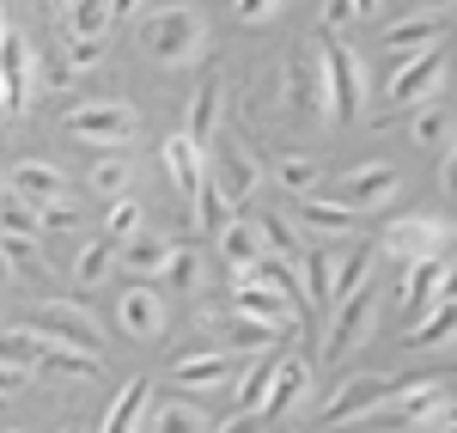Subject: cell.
Listing matches in <instances>:
<instances>
[{
	"label": "cell",
	"instance_id": "cell-1",
	"mask_svg": "<svg viewBox=\"0 0 457 433\" xmlns=\"http://www.w3.org/2000/svg\"><path fill=\"white\" fill-rule=\"evenodd\" d=\"M141 49L159 68H189L208 49V19L195 6H159V12H146V25H141Z\"/></svg>",
	"mask_w": 457,
	"mask_h": 433
},
{
	"label": "cell",
	"instance_id": "cell-2",
	"mask_svg": "<svg viewBox=\"0 0 457 433\" xmlns=\"http://www.w3.org/2000/svg\"><path fill=\"white\" fill-rule=\"evenodd\" d=\"M317 55H323V73H329V104H336V122H353L366 110V62L353 55L348 43L336 37H312Z\"/></svg>",
	"mask_w": 457,
	"mask_h": 433
},
{
	"label": "cell",
	"instance_id": "cell-3",
	"mask_svg": "<svg viewBox=\"0 0 457 433\" xmlns=\"http://www.w3.org/2000/svg\"><path fill=\"white\" fill-rule=\"evenodd\" d=\"M135 129H141V116L129 104H116V98H92V104L68 110V135L92 146H122V141H135Z\"/></svg>",
	"mask_w": 457,
	"mask_h": 433
},
{
	"label": "cell",
	"instance_id": "cell-4",
	"mask_svg": "<svg viewBox=\"0 0 457 433\" xmlns=\"http://www.w3.org/2000/svg\"><path fill=\"white\" fill-rule=\"evenodd\" d=\"M445 245H457V232L433 214H409V220H390L378 232V251L403 256V262H421V256H445Z\"/></svg>",
	"mask_w": 457,
	"mask_h": 433
},
{
	"label": "cell",
	"instance_id": "cell-5",
	"mask_svg": "<svg viewBox=\"0 0 457 433\" xmlns=\"http://www.w3.org/2000/svg\"><path fill=\"white\" fill-rule=\"evenodd\" d=\"M439 86H445V49H427V55H409V62L385 79V104L415 110V104H427V98H439Z\"/></svg>",
	"mask_w": 457,
	"mask_h": 433
},
{
	"label": "cell",
	"instance_id": "cell-6",
	"mask_svg": "<svg viewBox=\"0 0 457 433\" xmlns=\"http://www.w3.org/2000/svg\"><path fill=\"white\" fill-rule=\"evenodd\" d=\"M31 329L37 336H49V342H68V348H86V354H98V318L86 312V305H73V299H43L31 312Z\"/></svg>",
	"mask_w": 457,
	"mask_h": 433
},
{
	"label": "cell",
	"instance_id": "cell-7",
	"mask_svg": "<svg viewBox=\"0 0 457 433\" xmlns=\"http://www.w3.org/2000/svg\"><path fill=\"white\" fill-rule=\"evenodd\" d=\"M372 329H378V287L366 281L360 293H348V299L329 312V342H323V354H329V361L348 354V348H360Z\"/></svg>",
	"mask_w": 457,
	"mask_h": 433
},
{
	"label": "cell",
	"instance_id": "cell-8",
	"mask_svg": "<svg viewBox=\"0 0 457 433\" xmlns=\"http://www.w3.org/2000/svg\"><path fill=\"white\" fill-rule=\"evenodd\" d=\"M445 275H452V262H445V256L403 262V287H396V305H403V318H409V324H421L427 312L445 299Z\"/></svg>",
	"mask_w": 457,
	"mask_h": 433
},
{
	"label": "cell",
	"instance_id": "cell-9",
	"mask_svg": "<svg viewBox=\"0 0 457 433\" xmlns=\"http://www.w3.org/2000/svg\"><path fill=\"white\" fill-rule=\"evenodd\" d=\"M390 403V379H378V372H360V379H348L336 397L323 403L317 415L329 421V428H348V421H366V415H378Z\"/></svg>",
	"mask_w": 457,
	"mask_h": 433
},
{
	"label": "cell",
	"instance_id": "cell-10",
	"mask_svg": "<svg viewBox=\"0 0 457 433\" xmlns=\"http://www.w3.org/2000/svg\"><path fill=\"white\" fill-rule=\"evenodd\" d=\"M396 183H403L396 165H353L348 178L329 183V196H336L342 208H353V214H366V208H385L390 196H396Z\"/></svg>",
	"mask_w": 457,
	"mask_h": 433
},
{
	"label": "cell",
	"instance_id": "cell-11",
	"mask_svg": "<svg viewBox=\"0 0 457 433\" xmlns=\"http://www.w3.org/2000/svg\"><path fill=\"white\" fill-rule=\"evenodd\" d=\"M457 385L452 379H403V385H390V415L403 421V428H433V415H439V403L452 397Z\"/></svg>",
	"mask_w": 457,
	"mask_h": 433
},
{
	"label": "cell",
	"instance_id": "cell-12",
	"mask_svg": "<svg viewBox=\"0 0 457 433\" xmlns=\"http://www.w3.org/2000/svg\"><path fill=\"white\" fill-rule=\"evenodd\" d=\"M0 79H6V116H25L37 98V49L12 31L0 43Z\"/></svg>",
	"mask_w": 457,
	"mask_h": 433
},
{
	"label": "cell",
	"instance_id": "cell-13",
	"mask_svg": "<svg viewBox=\"0 0 457 433\" xmlns=\"http://www.w3.org/2000/svg\"><path fill=\"white\" fill-rule=\"evenodd\" d=\"M232 312H245V318H262V324L287 329V336H299V305L281 299L275 287H262V281H232Z\"/></svg>",
	"mask_w": 457,
	"mask_h": 433
},
{
	"label": "cell",
	"instance_id": "cell-14",
	"mask_svg": "<svg viewBox=\"0 0 457 433\" xmlns=\"http://www.w3.org/2000/svg\"><path fill=\"white\" fill-rule=\"evenodd\" d=\"M116 324L129 329L135 342H153V336H165V324H171V318H165V299H159L153 287H141V281H135V287L116 299Z\"/></svg>",
	"mask_w": 457,
	"mask_h": 433
},
{
	"label": "cell",
	"instance_id": "cell-15",
	"mask_svg": "<svg viewBox=\"0 0 457 433\" xmlns=\"http://www.w3.org/2000/svg\"><path fill=\"white\" fill-rule=\"evenodd\" d=\"M12 189L31 202V208H49V202H73V183L62 165H43V159H19L12 165Z\"/></svg>",
	"mask_w": 457,
	"mask_h": 433
},
{
	"label": "cell",
	"instance_id": "cell-16",
	"mask_svg": "<svg viewBox=\"0 0 457 433\" xmlns=\"http://www.w3.org/2000/svg\"><path fill=\"white\" fill-rule=\"evenodd\" d=\"M232 372H238V354H226V348H202V354H177L171 361V379L183 391H213Z\"/></svg>",
	"mask_w": 457,
	"mask_h": 433
},
{
	"label": "cell",
	"instance_id": "cell-17",
	"mask_svg": "<svg viewBox=\"0 0 457 433\" xmlns=\"http://www.w3.org/2000/svg\"><path fill=\"white\" fill-rule=\"evenodd\" d=\"M336 269H342V251L323 238V245H305L299 256V275H305V299L323 305V312H336Z\"/></svg>",
	"mask_w": 457,
	"mask_h": 433
},
{
	"label": "cell",
	"instance_id": "cell-18",
	"mask_svg": "<svg viewBox=\"0 0 457 433\" xmlns=\"http://www.w3.org/2000/svg\"><path fill=\"white\" fill-rule=\"evenodd\" d=\"M220 251H226L232 281H250V275H256V262H262V251H269V238H262V226H256V220H232V226L220 232Z\"/></svg>",
	"mask_w": 457,
	"mask_h": 433
},
{
	"label": "cell",
	"instance_id": "cell-19",
	"mask_svg": "<svg viewBox=\"0 0 457 433\" xmlns=\"http://www.w3.org/2000/svg\"><path fill=\"white\" fill-rule=\"evenodd\" d=\"M159 159H165V171H171L177 196H189V202H195V189H202V178H208V165H202V146L189 141V129H183V135H165Z\"/></svg>",
	"mask_w": 457,
	"mask_h": 433
},
{
	"label": "cell",
	"instance_id": "cell-20",
	"mask_svg": "<svg viewBox=\"0 0 457 433\" xmlns=\"http://www.w3.org/2000/svg\"><path fill=\"white\" fill-rule=\"evenodd\" d=\"M293 214H299V226H312V232H323V238H353V226H360V214L342 208L336 196H299Z\"/></svg>",
	"mask_w": 457,
	"mask_h": 433
},
{
	"label": "cell",
	"instance_id": "cell-21",
	"mask_svg": "<svg viewBox=\"0 0 457 433\" xmlns=\"http://www.w3.org/2000/svg\"><path fill=\"white\" fill-rule=\"evenodd\" d=\"M213 183H220V189L232 196V208H238V202H250V196H256V183H262V165L250 159L245 146H226V153L213 159Z\"/></svg>",
	"mask_w": 457,
	"mask_h": 433
},
{
	"label": "cell",
	"instance_id": "cell-22",
	"mask_svg": "<svg viewBox=\"0 0 457 433\" xmlns=\"http://www.w3.org/2000/svg\"><path fill=\"white\" fill-rule=\"evenodd\" d=\"M385 49L396 62H409V55H427V49H445V31L433 25V12H415V19H403V25L385 31Z\"/></svg>",
	"mask_w": 457,
	"mask_h": 433
},
{
	"label": "cell",
	"instance_id": "cell-23",
	"mask_svg": "<svg viewBox=\"0 0 457 433\" xmlns=\"http://www.w3.org/2000/svg\"><path fill=\"white\" fill-rule=\"evenodd\" d=\"M312 391V361H299V354H281L275 366V391H269V415H293L299 403Z\"/></svg>",
	"mask_w": 457,
	"mask_h": 433
},
{
	"label": "cell",
	"instance_id": "cell-24",
	"mask_svg": "<svg viewBox=\"0 0 457 433\" xmlns=\"http://www.w3.org/2000/svg\"><path fill=\"white\" fill-rule=\"evenodd\" d=\"M189 214H195V232H213V238H220V232L232 226V196H226V189L213 183V171L202 178L195 202H189Z\"/></svg>",
	"mask_w": 457,
	"mask_h": 433
},
{
	"label": "cell",
	"instance_id": "cell-25",
	"mask_svg": "<svg viewBox=\"0 0 457 433\" xmlns=\"http://www.w3.org/2000/svg\"><path fill=\"white\" fill-rule=\"evenodd\" d=\"M37 372H49V379H92L98 372V354H86V348H68V342H49L43 336V361Z\"/></svg>",
	"mask_w": 457,
	"mask_h": 433
},
{
	"label": "cell",
	"instance_id": "cell-26",
	"mask_svg": "<svg viewBox=\"0 0 457 433\" xmlns=\"http://www.w3.org/2000/svg\"><path fill=\"white\" fill-rule=\"evenodd\" d=\"M86 189H92V196H104V202H122V196L135 189V165H129L122 153H104V159L86 171Z\"/></svg>",
	"mask_w": 457,
	"mask_h": 433
},
{
	"label": "cell",
	"instance_id": "cell-27",
	"mask_svg": "<svg viewBox=\"0 0 457 433\" xmlns=\"http://www.w3.org/2000/svg\"><path fill=\"white\" fill-rule=\"evenodd\" d=\"M275 366L281 354H262V361L250 366L245 379H238V415H269V391H275Z\"/></svg>",
	"mask_w": 457,
	"mask_h": 433
},
{
	"label": "cell",
	"instance_id": "cell-28",
	"mask_svg": "<svg viewBox=\"0 0 457 433\" xmlns=\"http://www.w3.org/2000/svg\"><path fill=\"white\" fill-rule=\"evenodd\" d=\"M213 129H220V79H202L195 86V98H189V141L208 153V141H213Z\"/></svg>",
	"mask_w": 457,
	"mask_h": 433
},
{
	"label": "cell",
	"instance_id": "cell-29",
	"mask_svg": "<svg viewBox=\"0 0 457 433\" xmlns=\"http://www.w3.org/2000/svg\"><path fill=\"white\" fill-rule=\"evenodd\" d=\"M452 336H457V299H439L421 324H409V336H403V342H409V348H445Z\"/></svg>",
	"mask_w": 457,
	"mask_h": 433
},
{
	"label": "cell",
	"instance_id": "cell-30",
	"mask_svg": "<svg viewBox=\"0 0 457 433\" xmlns=\"http://www.w3.org/2000/svg\"><path fill=\"white\" fill-rule=\"evenodd\" d=\"M171 238H159V232H141V238H129L122 245V262H129V275H165V262H171Z\"/></svg>",
	"mask_w": 457,
	"mask_h": 433
},
{
	"label": "cell",
	"instance_id": "cell-31",
	"mask_svg": "<svg viewBox=\"0 0 457 433\" xmlns=\"http://www.w3.org/2000/svg\"><path fill=\"white\" fill-rule=\"evenodd\" d=\"M146 403H153V385H146V379L122 385V391H116V403H110V415H104V433H129V428H141Z\"/></svg>",
	"mask_w": 457,
	"mask_h": 433
},
{
	"label": "cell",
	"instance_id": "cell-32",
	"mask_svg": "<svg viewBox=\"0 0 457 433\" xmlns=\"http://www.w3.org/2000/svg\"><path fill=\"white\" fill-rule=\"evenodd\" d=\"M110 269H116V238H110V232L98 238V245H79V256H73V281H79L86 293L98 287Z\"/></svg>",
	"mask_w": 457,
	"mask_h": 433
},
{
	"label": "cell",
	"instance_id": "cell-33",
	"mask_svg": "<svg viewBox=\"0 0 457 433\" xmlns=\"http://www.w3.org/2000/svg\"><path fill=\"white\" fill-rule=\"evenodd\" d=\"M366 275H372V245H366V238H348V251H342V269H336V305H342L348 293L366 287Z\"/></svg>",
	"mask_w": 457,
	"mask_h": 433
},
{
	"label": "cell",
	"instance_id": "cell-34",
	"mask_svg": "<svg viewBox=\"0 0 457 433\" xmlns=\"http://www.w3.org/2000/svg\"><path fill=\"white\" fill-rule=\"evenodd\" d=\"M409 135H415L421 146H452L457 122H452V110H445V104H415V122H409Z\"/></svg>",
	"mask_w": 457,
	"mask_h": 433
},
{
	"label": "cell",
	"instance_id": "cell-35",
	"mask_svg": "<svg viewBox=\"0 0 457 433\" xmlns=\"http://www.w3.org/2000/svg\"><path fill=\"white\" fill-rule=\"evenodd\" d=\"M110 25H116L110 0H73V6H68V31H73V37H86V43H98Z\"/></svg>",
	"mask_w": 457,
	"mask_h": 433
},
{
	"label": "cell",
	"instance_id": "cell-36",
	"mask_svg": "<svg viewBox=\"0 0 457 433\" xmlns=\"http://www.w3.org/2000/svg\"><path fill=\"white\" fill-rule=\"evenodd\" d=\"M256 226H262V238H269V251H275V256H305V232H299V220H287L281 208H269Z\"/></svg>",
	"mask_w": 457,
	"mask_h": 433
},
{
	"label": "cell",
	"instance_id": "cell-37",
	"mask_svg": "<svg viewBox=\"0 0 457 433\" xmlns=\"http://www.w3.org/2000/svg\"><path fill=\"white\" fill-rule=\"evenodd\" d=\"M146 433H213V428H208V415H202L195 403H159Z\"/></svg>",
	"mask_w": 457,
	"mask_h": 433
},
{
	"label": "cell",
	"instance_id": "cell-38",
	"mask_svg": "<svg viewBox=\"0 0 457 433\" xmlns=\"http://www.w3.org/2000/svg\"><path fill=\"white\" fill-rule=\"evenodd\" d=\"M37 226H43V208H31L19 189H6L0 196V232H19V238H37Z\"/></svg>",
	"mask_w": 457,
	"mask_h": 433
},
{
	"label": "cell",
	"instance_id": "cell-39",
	"mask_svg": "<svg viewBox=\"0 0 457 433\" xmlns=\"http://www.w3.org/2000/svg\"><path fill=\"white\" fill-rule=\"evenodd\" d=\"M104 232L116 238V245H129V238H141V232H146V214H141V202H135V196H122V202H110V220H104Z\"/></svg>",
	"mask_w": 457,
	"mask_h": 433
},
{
	"label": "cell",
	"instance_id": "cell-40",
	"mask_svg": "<svg viewBox=\"0 0 457 433\" xmlns=\"http://www.w3.org/2000/svg\"><path fill=\"white\" fill-rule=\"evenodd\" d=\"M0 256H6V269H12V275H37V269H43L37 238H19V232H0Z\"/></svg>",
	"mask_w": 457,
	"mask_h": 433
},
{
	"label": "cell",
	"instance_id": "cell-41",
	"mask_svg": "<svg viewBox=\"0 0 457 433\" xmlns=\"http://www.w3.org/2000/svg\"><path fill=\"white\" fill-rule=\"evenodd\" d=\"M275 336H281L275 324H262V318H245V312H238V318H232V354H256V348L275 342Z\"/></svg>",
	"mask_w": 457,
	"mask_h": 433
},
{
	"label": "cell",
	"instance_id": "cell-42",
	"mask_svg": "<svg viewBox=\"0 0 457 433\" xmlns=\"http://www.w3.org/2000/svg\"><path fill=\"white\" fill-rule=\"evenodd\" d=\"M165 281H171L177 293H195V287H202V256L189 251V245H183V251H171V262H165Z\"/></svg>",
	"mask_w": 457,
	"mask_h": 433
},
{
	"label": "cell",
	"instance_id": "cell-43",
	"mask_svg": "<svg viewBox=\"0 0 457 433\" xmlns=\"http://www.w3.org/2000/svg\"><path fill=\"white\" fill-rule=\"evenodd\" d=\"M275 178H281L287 196H312V189H317V159H305V153H299V159H281Z\"/></svg>",
	"mask_w": 457,
	"mask_h": 433
},
{
	"label": "cell",
	"instance_id": "cell-44",
	"mask_svg": "<svg viewBox=\"0 0 457 433\" xmlns=\"http://www.w3.org/2000/svg\"><path fill=\"white\" fill-rule=\"evenodd\" d=\"M287 0H232V12H238V25H269L275 12H281Z\"/></svg>",
	"mask_w": 457,
	"mask_h": 433
},
{
	"label": "cell",
	"instance_id": "cell-45",
	"mask_svg": "<svg viewBox=\"0 0 457 433\" xmlns=\"http://www.w3.org/2000/svg\"><path fill=\"white\" fill-rule=\"evenodd\" d=\"M43 226H49V232H73V226H79V208H73V202H49V208H43Z\"/></svg>",
	"mask_w": 457,
	"mask_h": 433
},
{
	"label": "cell",
	"instance_id": "cell-46",
	"mask_svg": "<svg viewBox=\"0 0 457 433\" xmlns=\"http://www.w3.org/2000/svg\"><path fill=\"white\" fill-rule=\"evenodd\" d=\"M353 25V0H323V31H342Z\"/></svg>",
	"mask_w": 457,
	"mask_h": 433
},
{
	"label": "cell",
	"instance_id": "cell-47",
	"mask_svg": "<svg viewBox=\"0 0 457 433\" xmlns=\"http://www.w3.org/2000/svg\"><path fill=\"white\" fill-rule=\"evenodd\" d=\"M439 189L457 202V135H452V146H445V165H439Z\"/></svg>",
	"mask_w": 457,
	"mask_h": 433
},
{
	"label": "cell",
	"instance_id": "cell-48",
	"mask_svg": "<svg viewBox=\"0 0 457 433\" xmlns=\"http://www.w3.org/2000/svg\"><path fill=\"white\" fill-rule=\"evenodd\" d=\"M433 433H457V391L439 403V415H433Z\"/></svg>",
	"mask_w": 457,
	"mask_h": 433
},
{
	"label": "cell",
	"instance_id": "cell-49",
	"mask_svg": "<svg viewBox=\"0 0 457 433\" xmlns=\"http://www.w3.org/2000/svg\"><path fill=\"white\" fill-rule=\"evenodd\" d=\"M25 379H31V372H19V366H6V361H0V397H6V391H19Z\"/></svg>",
	"mask_w": 457,
	"mask_h": 433
},
{
	"label": "cell",
	"instance_id": "cell-50",
	"mask_svg": "<svg viewBox=\"0 0 457 433\" xmlns=\"http://www.w3.org/2000/svg\"><path fill=\"white\" fill-rule=\"evenodd\" d=\"M213 433H256V415H232V421H220Z\"/></svg>",
	"mask_w": 457,
	"mask_h": 433
},
{
	"label": "cell",
	"instance_id": "cell-51",
	"mask_svg": "<svg viewBox=\"0 0 457 433\" xmlns=\"http://www.w3.org/2000/svg\"><path fill=\"white\" fill-rule=\"evenodd\" d=\"M385 12V0H353V19H378Z\"/></svg>",
	"mask_w": 457,
	"mask_h": 433
},
{
	"label": "cell",
	"instance_id": "cell-52",
	"mask_svg": "<svg viewBox=\"0 0 457 433\" xmlns=\"http://www.w3.org/2000/svg\"><path fill=\"white\" fill-rule=\"evenodd\" d=\"M141 6H146V0H110V12H116V19H135Z\"/></svg>",
	"mask_w": 457,
	"mask_h": 433
},
{
	"label": "cell",
	"instance_id": "cell-53",
	"mask_svg": "<svg viewBox=\"0 0 457 433\" xmlns=\"http://www.w3.org/2000/svg\"><path fill=\"white\" fill-rule=\"evenodd\" d=\"M409 6H415V12H445L452 0H409Z\"/></svg>",
	"mask_w": 457,
	"mask_h": 433
},
{
	"label": "cell",
	"instance_id": "cell-54",
	"mask_svg": "<svg viewBox=\"0 0 457 433\" xmlns=\"http://www.w3.org/2000/svg\"><path fill=\"white\" fill-rule=\"evenodd\" d=\"M37 6H43V12H68L73 0H37Z\"/></svg>",
	"mask_w": 457,
	"mask_h": 433
},
{
	"label": "cell",
	"instance_id": "cell-55",
	"mask_svg": "<svg viewBox=\"0 0 457 433\" xmlns=\"http://www.w3.org/2000/svg\"><path fill=\"white\" fill-rule=\"evenodd\" d=\"M445 299H457V262H452V275H445Z\"/></svg>",
	"mask_w": 457,
	"mask_h": 433
},
{
	"label": "cell",
	"instance_id": "cell-56",
	"mask_svg": "<svg viewBox=\"0 0 457 433\" xmlns=\"http://www.w3.org/2000/svg\"><path fill=\"white\" fill-rule=\"evenodd\" d=\"M6 189H12V171H0V196H6Z\"/></svg>",
	"mask_w": 457,
	"mask_h": 433
},
{
	"label": "cell",
	"instance_id": "cell-57",
	"mask_svg": "<svg viewBox=\"0 0 457 433\" xmlns=\"http://www.w3.org/2000/svg\"><path fill=\"white\" fill-rule=\"evenodd\" d=\"M0 43H6V12H0Z\"/></svg>",
	"mask_w": 457,
	"mask_h": 433
},
{
	"label": "cell",
	"instance_id": "cell-58",
	"mask_svg": "<svg viewBox=\"0 0 457 433\" xmlns=\"http://www.w3.org/2000/svg\"><path fill=\"white\" fill-rule=\"evenodd\" d=\"M62 433H86V428H62Z\"/></svg>",
	"mask_w": 457,
	"mask_h": 433
},
{
	"label": "cell",
	"instance_id": "cell-59",
	"mask_svg": "<svg viewBox=\"0 0 457 433\" xmlns=\"http://www.w3.org/2000/svg\"><path fill=\"white\" fill-rule=\"evenodd\" d=\"M0 275H6V256H0Z\"/></svg>",
	"mask_w": 457,
	"mask_h": 433
},
{
	"label": "cell",
	"instance_id": "cell-60",
	"mask_svg": "<svg viewBox=\"0 0 457 433\" xmlns=\"http://www.w3.org/2000/svg\"><path fill=\"white\" fill-rule=\"evenodd\" d=\"M129 433H146V428H129Z\"/></svg>",
	"mask_w": 457,
	"mask_h": 433
},
{
	"label": "cell",
	"instance_id": "cell-61",
	"mask_svg": "<svg viewBox=\"0 0 457 433\" xmlns=\"http://www.w3.org/2000/svg\"><path fill=\"white\" fill-rule=\"evenodd\" d=\"M452 232H457V226H452Z\"/></svg>",
	"mask_w": 457,
	"mask_h": 433
},
{
	"label": "cell",
	"instance_id": "cell-62",
	"mask_svg": "<svg viewBox=\"0 0 457 433\" xmlns=\"http://www.w3.org/2000/svg\"><path fill=\"white\" fill-rule=\"evenodd\" d=\"M12 433H19V428H12Z\"/></svg>",
	"mask_w": 457,
	"mask_h": 433
}]
</instances>
